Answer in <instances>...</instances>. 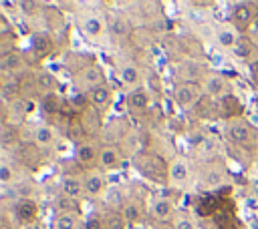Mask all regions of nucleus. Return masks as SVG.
I'll use <instances>...</instances> for the list:
<instances>
[{"label": "nucleus", "instance_id": "f257e3e1", "mask_svg": "<svg viewBox=\"0 0 258 229\" xmlns=\"http://www.w3.org/2000/svg\"><path fill=\"white\" fill-rule=\"evenodd\" d=\"M167 165L157 153H151V151H143L135 157V167L137 171L147 177V179H153V181H167Z\"/></svg>", "mask_w": 258, "mask_h": 229}, {"label": "nucleus", "instance_id": "f03ea898", "mask_svg": "<svg viewBox=\"0 0 258 229\" xmlns=\"http://www.w3.org/2000/svg\"><path fill=\"white\" fill-rule=\"evenodd\" d=\"M77 18H79V28H81V32H83L89 40H99V38L105 34V30H107V20H105L103 14L97 12V10L81 8L79 14H77Z\"/></svg>", "mask_w": 258, "mask_h": 229}, {"label": "nucleus", "instance_id": "7ed1b4c3", "mask_svg": "<svg viewBox=\"0 0 258 229\" xmlns=\"http://www.w3.org/2000/svg\"><path fill=\"white\" fill-rule=\"evenodd\" d=\"M105 82H107L105 70L97 62H89V64L81 66L75 72V84H77V88H83L85 92H89V90H93V88H97Z\"/></svg>", "mask_w": 258, "mask_h": 229}, {"label": "nucleus", "instance_id": "20e7f679", "mask_svg": "<svg viewBox=\"0 0 258 229\" xmlns=\"http://www.w3.org/2000/svg\"><path fill=\"white\" fill-rule=\"evenodd\" d=\"M258 16V2H236L230 12V22L238 32H244L256 22Z\"/></svg>", "mask_w": 258, "mask_h": 229}, {"label": "nucleus", "instance_id": "39448f33", "mask_svg": "<svg viewBox=\"0 0 258 229\" xmlns=\"http://www.w3.org/2000/svg\"><path fill=\"white\" fill-rule=\"evenodd\" d=\"M202 96H204V92H202V86L198 82H177L173 86V90H171L173 102L177 106H181V108L196 106Z\"/></svg>", "mask_w": 258, "mask_h": 229}, {"label": "nucleus", "instance_id": "423d86ee", "mask_svg": "<svg viewBox=\"0 0 258 229\" xmlns=\"http://www.w3.org/2000/svg\"><path fill=\"white\" fill-rule=\"evenodd\" d=\"M200 86H202V92L206 96H210V98H218L220 100L222 96L232 94V84L222 72H208L204 76V80L200 82Z\"/></svg>", "mask_w": 258, "mask_h": 229}, {"label": "nucleus", "instance_id": "0eeeda50", "mask_svg": "<svg viewBox=\"0 0 258 229\" xmlns=\"http://www.w3.org/2000/svg\"><path fill=\"white\" fill-rule=\"evenodd\" d=\"M125 106L127 110L133 114V117H143L149 112L151 108V94L147 88H135V90H129L127 92V98H125Z\"/></svg>", "mask_w": 258, "mask_h": 229}, {"label": "nucleus", "instance_id": "6e6552de", "mask_svg": "<svg viewBox=\"0 0 258 229\" xmlns=\"http://www.w3.org/2000/svg\"><path fill=\"white\" fill-rule=\"evenodd\" d=\"M83 185H85V195L89 199H99L107 193V179L101 169H89L83 175Z\"/></svg>", "mask_w": 258, "mask_h": 229}, {"label": "nucleus", "instance_id": "1a4fd4ad", "mask_svg": "<svg viewBox=\"0 0 258 229\" xmlns=\"http://www.w3.org/2000/svg\"><path fill=\"white\" fill-rule=\"evenodd\" d=\"M191 169L183 157H173L167 165V185L169 187H183L189 181Z\"/></svg>", "mask_w": 258, "mask_h": 229}, {"label": "nucleus", "instance_id": "9d476101", "mask_svg": "<svg viewBox=\"0 0 258 229\" xmlns=\"http://www.w3.org/2000/svg\"><path fill=\"white\" fill-rule=\"evenodd\" d=\"M117 78L121 80V84H125L127 88L135 90V88H141V68L131 62V60H123L117 64Z\"/></svg>", "mask_w": 258, "mask_h": 229}, {"label": "nucleus", "instance_id": "9b49d317", "mask_svg": "<svg viewBox=\"0 0 258 229\" xmlns=\"http://www.w3.org/2000/svg\"><path fill=\"white\" fill-rule=\"evenodd\" d=\"M38 211H40L38 209V201L32 199V197H20L16 201V205H14V215L24 225L34 223L38 219Z\"/></svg>", "mask_w": 258, "mask_h": 229}, {"label": "nucleus", "instance_id": "f8f14e48", "mask_svg": "<svg viewBox=\"0 0 258 229\" xmlns=\"http://www.w3.org/2000/svg\"><path fill=\"white\" fill-rule=\"evenodd\" d=\"M123 165V151L117 145H103L99 151V169L115 171Z\"/></svg>", "mask_w": 258, "mask_h": 229}, {"label": "nucleus", "instance_id": "ddd939ff", "mask_svg": "<svg viewBox=\"0 0 258 229\" xmlns=\"http://www.w3.org/2000/svg\"><path fill=\"white\" fill-rule=\"evenodd\" d=\"M149 215L155 221H171L175 217V209H173V201L163 197V195H155L149 203Z\"/></svg>", "mask_w": 258, "mask_h": 229}, {"label": "nucleus", "instance_id": "4468645a", "mask_svg": "<svg viewBox=\"0 0 258 229\" xmlns=\"http://www.w3.org/2000/svg\"><path fill=\"white\" fill-rule=\"evenodd\" d=\"M228 139L234 145H250L254 141V131L244 119H236V121H230Z\"/></svg>", "mask_w": 258, "mask_h": 229}, {"label": "nucleus", "instance_id": "2eb2a0df", "mask_svg": "<svg viewBox=\"0 0 258 229\" xmlns=\"http://www.w3.org/2000/svg\"><path fill=\"white\" fill-rule=\"evenodd\" d=\"M34 88L42 94V96H50V94H56L58 90V78L52 70H46V68H40L34 72Z\"/></svg>", "mask_w": 258, "mask_h": 229}, {"label": "nucleus", "instance_id": "dca6fc26", "mask_svg": "<svg viewBox=\"0 0 258 229\" xmlns=\"http://www.w3.org/2000/svg\"><path fill=\"white\" fill-rule=\"evenodd\" d=\"M99 151L101 147H97L93 141H81L75 145V159L83 167H93L99 163Z\"/></svg>", "mask_w": 258, "mask_h": 229}, {"label": "nucleus", "instance_id": "f3484780", "mask_svg": "<svg viewBox=\"0 0 258 229\" xmlns=\"http://www.w3.org/2000/svg\"><path fill=\"white\" fill-rule=\"evenodd\" d=\"M232 54H234V58L236 60H240V62H246V64H254V62H258L256 60V54H258V46L246 36V34H242L240 36V40L236 42V46L232 48Z\"/></svg>", "mask_w": 258, "mask_h": 229}, {"label": "nucleus", "instance_id": "a211bd4d", "mask_svg": "<svg viewBox=\"0 0 258 229\" xmlns=\"http://www.w3.org/2000/svg\"><path fill=\"white\" fill-rule=\"evenodd\" d=\"M218 108H220V117L228 119V121H236V119H242V112H244V106L240 102V98L236 94H226L218 100Z\"/></svg>", "mask_w": 258, "mask_h": 229}, {"label": "nucleus", "instance_id": "6ab92c4d", "mask_svg": "<svg viewBox=\"0 0 258 229\" xmlns=\"http://www.w3.org/2000/svg\"><path fill=\"white\" fill-rule=\"evenodd\" d=\"M60 193L69 199H79L85 195V185H83V177L75 175V173H67L60 179Z\"/></svg>", "mask_w": 258, "mask_h": 229}, {"label": "nucleus", "instance_id": "aec40b11", "mask_svg": "<svg viewBox=\"0 0 258 229\" xmlns=\"http://www.w3.org/2000/svg\"><path fill=\"white\" fill-rule=\"evenodd\" d=\"M32 141L38 149H52L56 145V131L52 125H36L32 131Z\"/></svg>", "mask_w": 258, "mask_h": 229}, {"label": "nucleus", "instance_id": "412c9836", "mask_svg": "<svg viewBox=\"0 0 258 229\" xmlns=\"http://www.w3.org/2000/svg\"><path fill=\"white\" fill-rule=\"evenodd\" d=\"M87 96H89V104H91L95 110H103V108L109 106V102H111V98H113V90H111V86L105 82V84H101V86L89 90Z\"/></svg>", "mask_w": 258, "mask_h": 229}, {"label": "nucleus", "instance_id": "4be33fe9", "mask_svg": "<svg viewBox=\"0 0 258 229\" xmlns=\"http://www.w3.org/2000/svg\"><path fill=\"white\" fill-rule=\"evenodd\" d=\"M119 211H121L127 227H135V225H139L143 221V207L135 199H125V203L121 205Z\"/></svg>", "mask_w": 258, "mask_h": 229}, {"label": "nucleus", "instance_id": "5701e85b", "mask_svg": "<svg viewBox=\"0 0 258 229\" xmlns=\"http://www.w3.org/2000/svg\"><path fill=\"white\" fill-rule=\"evenodd\" d=\"M107 32L111 34V38L123 40V38H127L131 34V22L121 14H113L107 20Z\"/></svg>", "mask_w": 258, "mask_h": 229}, {"label": "nucleus", "instance_id": "b1692460", "mask_svg": "<svg viewBox=\"0 0 258 229\" xmlns=\"http://www.w3.org/2000/svg\"><path fill=\"white\" fill-rule=\"evenodd\" d=\"M240 32L232 26V24H220L218 28H216V42L222 46V48H226V50H230L232 52V48L236 46V42L240 40Z\"/></svg>", "mask_w": 258, "mask_h": 229}, {"label": "nucleus", "instance_id": "393cba45", "mask_svg": "<svg viewBox=\"0 0 258 229\" xmlns=\"http://www.w3.org/2000/svg\"><path fill=\"white\" fill-rule=\"evenodd\" d=\"M79 221H81L79 211H75V209H62V211H58L54 215L52 229H77L79 227Z\"/></svg>", "mask_w": 258, "mask_h": 229}, {"label": "nucleus", "instance_id": "a878e982", "mask_svg": "<svg viewBox=\"0 0 258 229\" xmlns=\"http://www.w3.org/2000/svg\"><path fill=\"white\" fill-rule=\"evenodd\" d=\"M224 169L220 167H206L202 171V177H200V183L204 189H216V187H222L224 185Z\"/></svg>", "mask_w": 258, "mask_h": 229}, {"label": "nucleus", "instance_id": "bb28decb", "mask_svg": "<svg viewBox=\"0 0 258 229\" xmlns=\"http://www.w3.org/2000/svg\"><path fill=\"white\" fill-rule=\"evenodd\" d=\"M0 66L6 72V76H14L16 72H22L24 70V58H22V54L18 50H14V52L4 54L0 58Z\"/></svg>", "mask_w": 258, "mask_h": 229}, {"label": "nucleus", "instance_id": "cd10ccee", "mask_svg": "<svg viewBox=\"0 0 258 229\" xmlns=\"http://www.w3.org/2000/svg\"><path fill=\"white\" fill-rule=\"evenodd\" d=\"M30 48H32V52H34L36 56H46V54L52 50V40H50L48 34L38 32V34L32 36V44H30Z\"/></svg>", "mask_w": 258, "mask_h": 229}, {"label": "nucleus", "instance_id": "c85d7f7f", "mask_svg": "<svg viewBox=\"0 0 258 229\" xmlns=\"http://www.w3.org/2000/svg\"><path fill=\"white\" fill-rule=\"evenodd\" d=\"M20 90H22V84L20 80H16V76H6L2 80V94L6 100H18L20 98Z\"/></svg>", "mask_w": 258, "mask_h": 229}, {"label": "nucleus", "instance_id": "c756f323", "mask_svg": "<svg viewBox=\"0 0 258 229\" xmlns=\"http://www.w3.org/2000/svg\"><path fill=\"white\" fill-rule=\"evenodd\" d=\"M2 147L4 149H10V147H16L18 143H20V133H18V129L14 127V125H10V123H6L4 127H2Z\"/></svg>", "mask_w": 258, "mask_h": 229}, {"label": "nucleus", "instance_id": "7c9ffc66", "mask_svg": "<svg viewBox=\"0 0 258 229\" xmlns=\"http://www.w3.org/2000/svg\"><path fill=\"white\" fill-rule=\"evenodd\" d=\"M103 217H105V227H107V229H125V227H127V225H125V219H123V215H121L119 209H111V211H107Z\"/></svg>", "mask_w": 258, "mask_h": 229}, {"label": "nucleus", "instance_id": "2f4dec72", "mask_svg": "<svg viewBox=\"0 0 258 229\" xmlns=\"http://www.w3.org/2000/svg\"><path fill=\"white\" fill-rule=\"evenodd\" d=\"M67 135H69L71 141L81 143V139L85 135V123H83V119H71V123L67 127Z\"/></svg>", "mask_w": 258, "mask_h": 229}, {"label": "nucleus", "instance_id": "473e14b6", "mask_svg": "<svg viewBox=\"0 0 258 229\" xmlns=\"http://www.w3.org/2000/svg\"><path fill=\"white\" fill-rule=\"evenodd\" d=\"M14 177H16V171H14L12 163L2 161V163H0V183H2V185H10V183L14 181Z\"/></svg>", "mask_w": 258, "mask_h": 229}, {"label": "nucleus", "instance_id": "72a5a7b5", "mask_svg": "<svg viewBox=\"0 0 258 229\" xmlns=\"http://www.w3.org/2000/svg\"><path fill=\"white\" fill-rule=\"evenodd\" d=\"M171 229H198V227H196V223L187 215L175 213V217L171 219Z\"/></svg>", "mask_w": 258, "mask_h": 229}, {"label": "nucleus", "instance_id": "f704fd0d", "mask_svg": "<svg viewBox=\"0 0 258 229\" xmlns=\"http://www.w3.org/2000/svg\"><path fill=\"white\" fill-rule=\"evenodd\" d=\"M83 227H85V229H107V227H105V217H103L101 213H91V215L85 219Z\"/></svg>", "mask_w": 258, "mask_h": 229}, {"label": "nucleus", "instance_id": "c9c22d12", "mask_svg": "<svg viewBox=\"0 0 258 229\" xmlns=\"http://www.w3.org/2000/svg\"><path fill=\"white\" fill-rule=\"evenodd\" d=\"M18 8H20L24 14H36V10H38V2L22 0V2H18Z\"/></svg>", "mask_w": 258, "mask_h": 229}, {"label": "nucleus", "instance_id": "e433bc0d", "mask_svg": "<svg viewBox=\"0 0 258 229\" xmlns=\"http://www.w3.org/2000/svg\"><path fill=\"white\" fill-rule=\"evenodd\" d=\"M208 141V137L204 135V133H196V135H191V139H189V143L194 145V147H200L202 143H206Z\"/></svg>", "mask_w": 258, "mask_h": 229}, {"label": "nucleus", "instance_id": "4c0bfd02", "mask_svg": "<svg viewBox=\"0 0 258 229\" xmlns=\"http://www.w3.org/2000/svg\"><path fill=\"white\" fill-rule=\"evenodd\" d=\"M250 70L254 72V74H252V78H254V84H256V88H258V62L250 64Z\"/></svg>", "mask_w": 258, "mask_h": 229}, {"label": "nucleus", "instance_id": "58836bf2", "mask_svg": "<svg viewBox=\"0 0 258 229\" xmlns=\"http://www.w3.org/2000/svg\"><path fill=\"white\" fill-rule=\"evenodd\" d=\"M252 195H254V197L258 199V179H256V181L252 183Z\"/></svg>", "mask_w": 258, "mask_h": 229}]
</instances>
